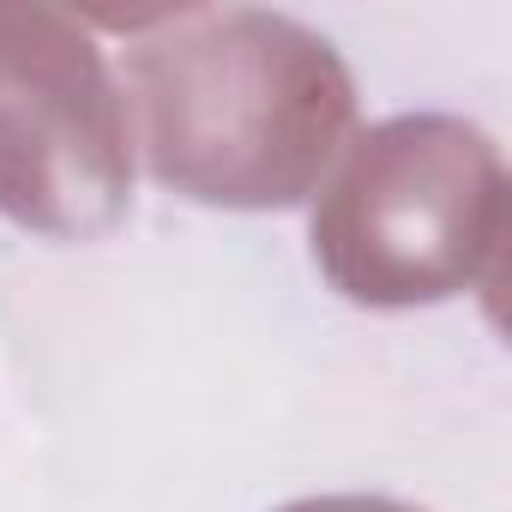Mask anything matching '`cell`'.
<instances>
[{"mask_svg":"<svg viewBox=\"0 0 512 512\" xmlns=\"http://www.w3.org/2000/svg\"><path fill=\"white\" fill-rule=\"evenodd\" d=\"M127 91L151 175L223 211L302 205L356 121L344 55L290 13L193 7L127 49Z\"/></svg>","mask_w":512,"mask_h":512,"instance_id":"1","label":"cell"},{"mask_svg":"<svg viewBox=\"0 0 512 512\" xmlns=\"http://www.w3.org/2000/svg\"><path fill=\"white\" fill-rule=\"evenodd\" d=\"M506 163L464 115L368 127L314 205V266L344 302L428 308L500 284Z\"/></svg>","mask_w":512,"mask_h":512,"instance_id":"2","label":"cell"},{"mask_svg":"<svg viewBox=\"0 0 512 512\" xmlns=\"http://www.w3.org/2000/svg\"><path fill=\"white\" fill-rule=\"evenodd\" d=\"M133 205V133L97 37L61 7H0V217L97 241Z\"/></svg>","mask_w":512,"mask_h":512,"instance_id":"3","label":"cell"},{"mask_svg":"<svg viewBox=\"0 0 512 512\" xmlns=\"http://www.w3.org/2000/svg\"><path fill=\"white\" fill-rule=\"evenodd\" d=\"M278 512H422V506H404L386 494H314V500H290Z\"/></svg>","mask_w":512,"mask_h":512,"instance_id":"4","label":"cell"}]
</instances>
